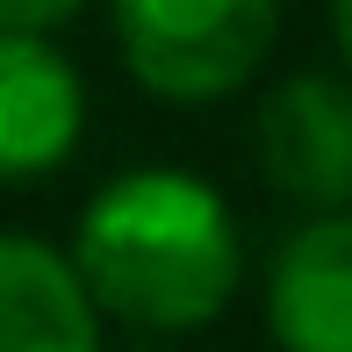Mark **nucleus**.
I'll list each match as a JSON object with an SVG mask.
<instances>
[{"mask_svg": "<svg viewBox=\"0 0 352 352\" xmlns=\"http://www.w3.org/2000/svg\"><path fill=\"white\" fill-rule=\"evenodd\" d=\"M72 266L108 324L180 338L216 324L245 280L237 209L187 166H130L72 223Z\"/></svg>", "mask_w": 352, "mask_h": 352, "instance_id": "1", "label": "nucleus"}, {"mask_svg": "<svg viewBox=\"0 0 352 352\" xmlns=\"http://www.w3.org/2000/svg\"><path fill=\"white\" fill-rule=\"evenodd\" d=\"M108 29L144 94L201 108L266 65L280 0H108Z\"/></svg>", "mask_w": 352, "mask_h": 352, "instance_id": "2", "label": "nucleus"}, {"mask_svg": "<svg viewBox=\"0 0 352 352\" xmlns=\"http://www.w3.org/2000/svg\"><path fill=\"white\" fill-rule=\"evenodd\" d=\"M252 158L266 187L302 216L352 209V79L345 72H287L266 87L252 122Z\"/></svg>", "mask_w": 352, "mask_h": 352, "instance_id": "3", "label": "nucleus"}, {"mask_svg": "<svg viewBox=\"0 0 352 352\" xmlns=\"http://www.w3.org/2000/svg\"><path fill=\"white\" fill-rule=\"evenodd\" d=\"M87 87L51 29H0V187L51 180L79 151Z\"/></svg>", "mask_w": 352, "mask_h": 352, "instance_id": "4", "label": "nucleus"}, {"mask_svg": "<svg viewBox=\"0 0 352 352\" xmlns=\"http://www.w3.org/2000/svg\"><path fill=\"white\" fill-rule=\"evenodd\" d=\"M266 331L280 352H352V209H316L266 266Z\"/></svg>", "mask_w": 352, "mask_h": 352, "instance_id": "5", "label": "nucleus"}, {"mask_svg": "<svg viewBox=\"0 0 352 352\" xmlns=\"http://www.w3.org/2000/svg\"><path fill=\"white\" fill-rule=\"evenodd\" d=\"M101 324L65 245L0 230V352H101Z\"/></svg>", "mask_w": 352, "mask_h": 352, "instance_id": "6", "label": "nucleus"}, {"mask_svg": "<svg viewBox=\"0 0 352 352\" xmlns=\"http://www.w3.org/2000/svg\"><path fill=\"white\" fill-rule=\"evenodd\" d=\"M87 0H0V29H65Z\"/></svg>", "mask_w": 352, "mask_h": 352, "instance_id": "7", "label": "nucleus"}, {"mask_svg": "<svg viewBox=\"0 0 352 352\" xmlns=\"http://www.w3.org/2000/svg\"><path fill=\"white\" fill-rule=\"evenodd\" d=\"M331 36H338V58L352 72V0H331Z\"/></svg>", "mask_w": 352, "mask_h": 352, "instance_id": "8", "label": "nucleus"}]
</instances>
